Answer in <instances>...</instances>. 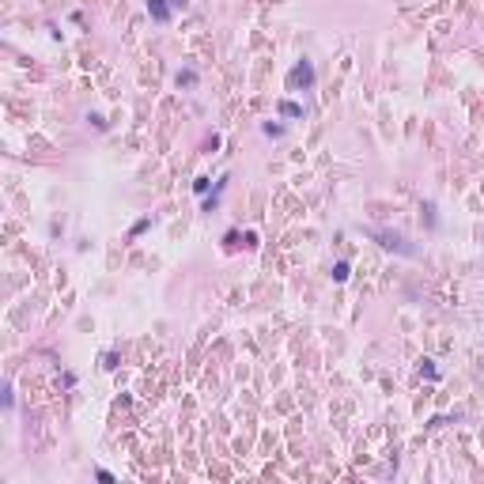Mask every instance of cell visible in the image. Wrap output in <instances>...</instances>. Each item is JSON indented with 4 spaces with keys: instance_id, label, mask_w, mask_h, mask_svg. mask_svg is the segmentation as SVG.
<instances>
[{
    "instance_id": "1",
    "label": "cell",
    "mask_w": 484,
    "mask_h": 484,
    "mask_svg": "<svg viewBox=\"0 0 484 484\" xmlns=\"http://www.w3.org/2000/svg\"><path fill=\"white\" fill-rule=\"evenodd\" d=\"M171 8H174V0H148V12H152L155 23H167V19H171Z\"/></svg>"
},
{
    "instance_id": "2",
    "label": "cell",
    "mask_w": 484,
    "mask_h": 484,
    "mask_svg": "<svg viewBox=\"0 0 484 484\" xmlns=\"http://www.w3.org/2000/svg\"><path fill=\"white\" fill-rule=\"evenodd\" d=\"M291 84H314V68H310V65H307V61H303L299 68L291 72Z\"/></svg>"
},
{
    "instance_id": "3",
    "label": "cell",
    "mask_w": 484,
    "mask_h": 484,
    "mask_svg": "<svg viewBox=\"0 0 484 484\" xmlns=\"http://www.w3.org/2000/svg\"><path fill=\"white\" fill-rule=\"evenodd\" d=\"M378 239H382L386 250H405V254H409V246H405V239H401V235H386V231H378Z\"/></svg>"
},
{
    "instance_id": "4",
    "label": "cell",
    "mask_w": 484,
    "mask_h": 484,
    "mask_svg": "<svg viewBox=\"0 0 484 484\" xmlns=\"http://www.w3.org/2000/svg\"><path fill=\"white\" fill-rule=\"evenodd\" d=\"M280 114H284V117H299V114H303V106H295V102H284V106H280Z\"/></svg>"
},
{
    "instance_id": "5",
    "label": "cell",
    "mask_w": 484,
    "mask_h": 484,
    "mask_svg": "<svg viewBox=\"0 0 484 484\" xmlns=\"http://www.w3.org/2000/svg\"><path fill=\"white\" fill-rule=\"evenodd\" d=\"M189 84H197V76L193 72H178V87H189Z\"/></svg>"
},
{
    "instance_id": "6",
    "label": "cell",
    "mask_w": 484,
    "mask_h": 484,
    "mask_svg": "<svg viewBox=\"0 0 484 484\" xmlns=\"http://www.w3.org/2000/svg\"><path fill=\"white\" fill-rule=\"evenodd\" d=\"M333 276H337V280H348V265H344V261H341V265L333 269Z\"/></svg>"
}]
</instances>
